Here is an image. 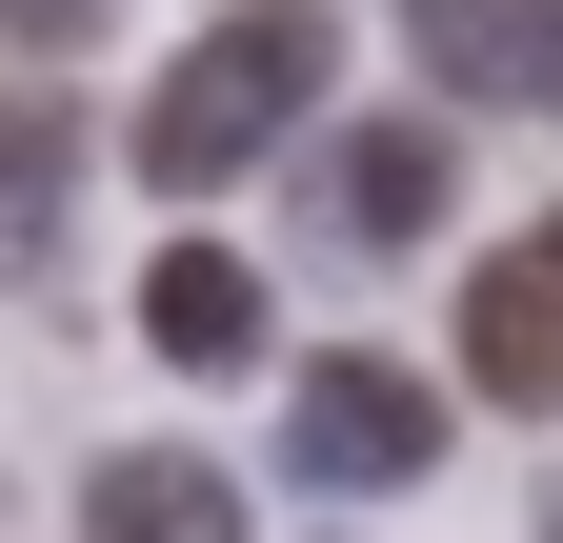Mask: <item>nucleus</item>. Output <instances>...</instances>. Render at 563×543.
Wrapping results in <instances>:
<instances>
[{
    "label": "nucleus",
    "instance_id": "f257e3e1",
    "mask_svg": "<svg viewBox=\"0 0 563 543\" xmlns=\"http://www.w3.org/2000/svg\"><path fill=\"white\" fill-rule=\"evenodd\" d=\"M322 81H342V0H222V21L162 60V101H141V181H162V201H222L262 142H302Z\"/></svg>",
    "mask_w": 563,
    "mask_h": 543
},
{
    "label": "nucleus",
    "instance_id": "f03ea898",
    "mask_svg": "<svg viewBox=\"0 0 563 543\" xmlns=\"http://www.w3.org/2000/svg\"><path fill=\"white\" fill-rule=\"evenodd\" d=\"M422 463H443V383H422V363H383V343L282 363V484H302V503H402Z\"/></svg>",
    "mask_w": 563,
    "mask_h": 543
},
{
    "label": "nucleus",
    "instance_id": "7ed1b4c3",
    "mask_svg": "<svg viewBox=\"0 0 563 543\" xmlns=\"http://www.w3.org/2000/svg\"><path fill=\"white\" fill-rule=\"evenodd\" d=\"M422 81L443 101H504V121H563V0H402Z\"/></svg>",
    "mask_w": 563,
    "mask_h": 543
},
{
    "label": "nucleus",
    "instance_id": "20e7f679",
    "mask_svg": "<svg viewBox=\"0 0 563 543\" xmlns=\"http://www.w3.org/2000/svg\"><path fill=\"white\" fill-rule=\"evenodd\" d=\"M463 383L504 402V423H543V402H563V242L463 262Z\"/></svg>",
    "mask_w": 563,
    "mask_h": 543
},
{
    "label": "nucleus",
    "instance_id": "39448f33",
    "mask_svg": "<svg viewBox=\"0 0 563 543\" xmlns=\"http://www.w3.org/2000/svg\"><path fill=\"white\" fill-rule=\"evenodd\" d=\"M443 201H463L443 121H342V142H322V222L342 242H443Z\"/></svg>",
    "mask_w": 563,
    "mask_h": 543
},
{
    "label": "nucleus",
    "instance_id": "423d86ee",
    "mask_svg": "<svg viewBox=\"0 0 563 543\" xmlns=\"http://www.w3.org/2000/svg\"><path fill=\"white\" fill-rule=\"evenodd\" d=\"M141 343H162L181 383H242L282 322H262V262H222V242H162L141 262Z\"/></svg>",
    "mask_w": 563,
    "mask_h": 543
},
{
    "label": "nucleus",
    "instance_id": "0eeeda50",
    "mask_svg": "<svg viewBox=\"0 0 563 543\" xmlns=\"http://www.w3.org/2000/svg\"><path fill=\"white\" fill-rule=\"evenodd\" d=\"M81 523H101V543H222L242 484H222V463H181V443H101V463H81Z\"/></svg>",
    "mask_w": 563,
    "mask_h": 543
},
{
    "label": "nucleus",
    "instance_id": "6e6552de",
    "mask_svg": "<svg viewBox=\"0 0 563 543\" xmlns=\"http://www.w3.org/2000/svg\"><path fill=\"white\" fill-rule=\"evenodd\" d=\"M60 201H81V101H60V81H0V242L60 262Z\"/></svg>",
    "mask_w": 563,
    "mask_h": 543
},
{
    "label": "nucleus",
    "instance_id": "1a4fd4ad",
    "mask_svg": "<svg viewBox=\"0 0 563 543\" xmlns=\"http://www.w3.org/2000/svg\"><path fill=\"white\" fill-rule=\"evenodd\" d=\"M101 21H121V0H0V41H21V60H81Z\"/></svg>",
    "mask_w": 563,
    "mask_h": 543
},
{
    "label": "nucleus",
    "instance_id": "9d476101",
    "mask_svg": "<svg viewBox=\"0 0 563 543\" xmlns=\"http://www.w3.org/2000/svg\"><path fill=\"white\" fill-rule=\"evenodd\" d=\"M543 242H563V222H543Z\"/></svg>",
    "mask_w": 563,
    "mask_h": 543
}]
</instances>
